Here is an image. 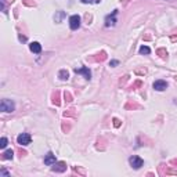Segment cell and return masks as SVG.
Here are the masks:
<instances>
[{
  "label": "cell",
  "instance_id": "cell-1",
  "mask_svg": "<svg viewBox=\"0 0 177 177\" xmlns=\"http://www.w3.org/2000/svg\"><path fill=\"white\" fill-rule=\"evenodd\" d=\"M0 109H2L3 112H12V111L15 109V105H14V102H12L11 100L4 98V100H2V104H0Z\"/></svg>",
  "mask_w": 177,
  "mask_h": 177
},
{
  "label": "cell",
  "instance_id": "cell-2",
  "mask_svg": "<svg viewBox=\"0 0 177 177\" xmlns=\"http://www.w3.org/2000/svg\"><path fill=\"white\" fill-rule=\"evenodd\" d=\"M129 162H130V165H131L133 169H140V167L144 165V160L137 155H133V156L129 158Z\"/></svg>",
  "mask_w": 177,
  "mask_h": 177
},
{
  "label": "cell",
  "instance_id": "cell-3",
  "mask_svg": "<svg viewBox=\"0 0 177 177\" xmlns=\"http://www.w3.org/2000/svg\"><path fill=\"white\" fill-rule=\"evenodd\" d=\"M31 140H32V137H31V134H28V133H21L20 136L17 137V143L20 144V145H29Z\"/></svg>",
  "mask_w": 177,
  "mask_h": 177
},
{
  "label": "cell",
  "instance_id": "cell-4",
  "mask_svg": "<svg viewBox=\"0 0 177 177\" xmlns=\"http://www.w3.org/2000/svg\"><path fill=\"white\" fill-rule=\"evenodd\" d=\"M69 27H71V29L72 31H76L80 27V17L78 14L71 15L69 17Z\"/></svg>",
  "mask_w": 177,
  "mask_h": 177
},
{
  "label": "cell",
  "instance_id": "cell-5",
  "mask_svg": "<svg viewBox=\"0 0 177 177\" xmlns=\"http://www.w3.org/2000/svg\"><path fill=\"white\" fill-rule=\"evenodd\" d=\"M116 14H118V10H114L112 11V14L107 15V18H105V27H114L115 24H116Z\"/></svg>",
  "mask_w": 177,
  "mask_h": 177
},
{
  "label": "cell",
  "instance_id": "cell-6",
  "mask_svg": "<svg viewBox=\"0 0 177 177\" xmlns=\"http://www.w3.org/2000/svg\"><path fill=\"white\" fill-rule=\"evenodd\" d=\"M56 162H57V159H56V155H54L53 152H49L46 156H44V165L53 166Z\"/></svg>",
  "mask_w": 177,
  "mask_h": 177
},
{
  "label": "cell",
  "instance_id": "cell-7",
  "mask_svg": "<svg viewBox=\"0 0 177 177\" xmlns=\"http://www.w3.org/2000/svg\"><path fill=\"white\" fill-rule=\"evenodd\" d=\"M166 87H167V83L165 80H156V82H154V89L156 91H163V90H166Z\"/></svg>",
  "mask_w": 177,
  "mask_h": 177
},
{
  "label": "cell",
  "instance_id": "cell-8",
  "mask_svg": "<svg viewBox=\"0 0 177 177\" xmlns=\"http://www.w3.org/2000/svg\"><path fill=\"white\" fill-rule=\"evenodd\" d=\"M75 72L76 73H82V75H85L86 79H90V76H91V72H90V69L87 66H83V68H75Z\"/></svg>",
  "mask_w": 177,
  "mask_h": 177
},
{
  "label": "cell",
  "instance_id": "cell-9",
  "mask_svg": "<svg viewBox=\"0 0 177 177\" xmlns=\"http://www.w3.org/2000/svg\"><path fill=\"white\" fill-rule=\"evenodd\" d=\"M53 170L54 172H60V173H62V172H65L66 170V165L64 162H58V163H54V166H53Z\"/></svg>",
  "mask_w": 177,
  "mask_h": 177
},
{
  "label": "cell",
  "instance_id": "cell-10",
  "mask_svg": "<svg viewBox=\"0 0 177 177\" xmlns=\"http://www.w3.org/2000/svg\"><path fill=\"white\" fill-rule=\"evenodd\" d=\"M29 49H31L32 53L39 54L40 51H42V46H40V43H37V42H33V43L29 44Z\"/></svg>",
  "mask_w": 177,
  "mask_h": 177
},
{
  "label": "cell",
  "instance_id": "cell-11",
  "mask_svg": "<svg viewBox=\"0 0 177 177\" xmlns=\"http://www.w3.org/2000/svg\"><path fill=\"white\" fill-rule=\"evenodd\" d=\"M58 76H60L61 80H66L69 78V73H68V71H66V69H61L58 72Z\"/></svg>",
  "mask_w": 177,
  "mask_h": 177
},
{
  "label": "cell",
  "instance_id": "cell-12",
  "mask_svg": "<svg viewBox=\"0 0 177 177\" xmlns=\"http://www.w3.org/2000/svg\"><path fill=\"white\" fill-rule=\"evenodd\" d=\"M3 158L4 159H12L14 158V152H12V150H7L4 154H3Z\"/></svg>",
  "mask_w": 177,
  "mask_h": 177
},
{
  "label": "cell",
  "instance_id": "cell-13",
  "mask_svg": "<svg viewBox=\"0 0 177 177\" xmlns=\"http://www.w3.org/2000/svg\"><path fill=\"white\" fill-rule=\"evenodd\" d=\"M138 51H140V54H150L151 53V49H150V47H147V46H141Z\"/></svg>",
  "mask_w": 177,
  "mask_h": 177
},
{
  "label": "cell",
  "instance_id": "cell-14",
  "mask_svg": "<svg viewBox=\"0 0 177 177\" xmlns=\"http://www.w3.org/2000/svg\"><path fill=\"white\" fill-rule=\"evenodd\" d=\"M6 147H7V138L2 137V140H0V148H6Z\"/></svg>",
  "mask_w": 177,
  "mask_h": 177
},
{
  "label": "cell",
  "instance_id": "cell-15",
  "mask_svg": "<svg viewBox=\"0 0 177 177\" xmlns=\"http://www.w3.org/2000/svg\"><path fill=\"white\" fill-rule=\"evenodd\" d=\"M62 17H64V12H62V11H60V12H58V17H56V22H60Z\"/></svg>",
  "mask_w": 177,
  "mask_h": 177
},
{
  "label": "cell",
  "instance_id": "cell-16",
  "mask_svg": "<svg viewBox=\"0 0 177 177\" xmlns=\"http://www.w3.org/2000/svg\"><path fill=\"white\" fill-rule=\"evenodd\" d=\"M83 3H98L100 0H82Z\"/></svg>",
  "mask_w": 177,
  "mask_h": 177
},
{
  "label": "cell",
  "instance_id": "cell-17",
  "mask_svg": "<svg viewBox=\"0 0 177 177\" xmlns=\"http://www.w3.org/2000/svg\"><path fill=\"white\" fill-rule=\"evenodd\" d=\"M0 176H8V172L7 170H2V172H0Z\"/></svg>",
  "mask_w": 177,
  "mask_h": 177
},
{
  "label": "cell",
  "instance_id": "cell-18",
  "mask_svg": "<svg viewBox=\"0 0 177 177\" xmlns=\"http://www.w3.org/2000/svg\"><path fill=\"white\" fill-rule=\"evenodd\" d=\"M118 61H111V62H109V65H118Z\"/></svg>",
  "mask_w": 177,
  "mask_h": 177
},
{
  "label": "cell",
  "instance_id": "cell-19",
  "mask_svg": "<svg viewBox=\"0 0 177 177\" xmlns=\"http://www.w3.org/2000/svg\"><path fill=\"white\" fill-rule=\"evenodd\" d=\"M167 2H175V0H167Z\"/></svg>",
  "mask_w": 177,
  "mask_h": 177
}]
</instances>
